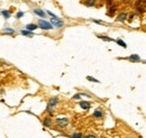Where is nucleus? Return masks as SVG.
Wrapping results in <instances>:
<instances>
[{"label": "nucleus", "mask_w": 146, "mask_h": 138, "mask_svg": "<svg viewBox=\"0 0 146 138\" xmlns=\"http://www.w3.org/2000/svg\"><path fill=\"white\" fill-rule=\"evenodd\" d=\"M57 102H59V98L57 97H53L50 99V101H48V104H47V111L52 115V111L55 109V106L57 104Z\"/></svg>", "instance_id": "f257e3e1"}, {"label": "nucleus", "mask_w": 146, "mask_h": 138, "mask_svg": "<svg viewBox=\"0 0 146 138\" xmlns=\"http://www.w3.org/2000/svg\"><path fill=\"white\" fill-rule=\"evenodd\" d=\"M38 27L42 28V29H44V31H50L52 28H54V26L52 25L51 23L44 20V19H39L38 20Z\"/></svg>", "instance_id": "f03ea898"}, {"label": "nucleus", "mask_w": 146, "mask_h": 138, "mask_svg": "<svg viewBox=\"0 0 146 138\" xmlns=\"http://www.w3.org/2000/svg\"><path fill=\"white\" fill-rule=\"evenodd\" d=\"M56 123L60 128H65L69 123V119L67 118H57L56 119Z\"/></svg>", "instance_id": "7ed1b4c3"}, {"label": "nucleus", "mask_w": 146, "mask_h": 138, "mask_svg": "<svg viewBox=\"0 0 146 138\" xmlns=\"http://www.w3.org/2000/svg\"><path fill=\"white\" fill-rule=\"evenodd\" d=\"M51 24L54 26V27H56V28H61V27H63V25H64L63 20H61L59 17L57 18H52L51 19Z\"/></svg>", "instance_id": "20e7f679"}, {"label": "nucleus", "mask_w": 146, "mask_h": 138, "mask_svg": "<svg viewBox=\"0 0 146 138\" xmlns=\"http://www.w3.org/2000/svg\"><path fill=\"white\" fill-rule=\"evenodd\" d=\"M136 9L137 12H139V14H143L145 11V2L143 0H138L136 2Z\"/></svg>", "instance_id": "39448f33"}, {"label": "nucleus", "mask_w": 146, "mask_h": 138, "mask_svg": "<svg viewBox=\"0 0 146 138\" xmlns=\"http://www.w3.org/2000/svg\"><path fill=\"white\" fill-rule=\"evenodd\" d=\"M128 60L131 62H141L142 61V58L137 54H133V55H130V56L128 57Z\"/></svg>", "instance_id": "423d86ee"}, {"label": "nucleus", "mask_w": 146, "mask_h": 138, "mask_svg": "<svg viewBox=\"0 0 146 138\" xmlns=\"http://www.w3.org/2000/svg\"><path fill=\"white\" fill-rule=\"evenodd\" d=\"M80 107L83 110H88V109H90V103L88 101H80Z\"/></svg>", "instance_id": "0eeeda50"}, {"label": "nucleus", "mask_w": 146, "mask_h": 138, "mask_svg": "<svg viewBox=\"0 0 146 138\" xmlns=\"http://www.w3.org/2000/svg\"><path fill=\"white\" fill-rule=\"evenodd\" d=\"M34 14L35 15H37V16H39L40 18H45V12L42 10V9H34Z\"/></svg>", "instance_id": "6e6552de"}, {"label": "nucleus", "mask_w": 146, "mask_h": 138, "mask_svg": "<svg viewBox=\"0 0 146 138\" xmlns=\"http://www.w3.org/2000/svg\"><path fill=\"white\" fill-rule=\"evenodd\" d=\"M127 18V14L126 12H121V14H119L118 15V17H117V21H125Z\"/></svg>", "instance_id": "1a4fd4ad"}, {"label": "nucleus", "mask_w": 146, "mask_h": 138, "mask_svg": "<svg viewBox=\"0 0 146 138\" xmlns=\"http://www.w3.org/2000/svg\"><path fill=\"white\" fill-rule=\"evenodd\" d=\"M38 28V25H35V24H28V25H26V29L27 31H35V29H37Z\"/></svg>", "instance_id": "9d476101"}, {"label": "nucleus", "mask_w": 146, "mask_h": 138, "mask_svg": "<svg viewBox=\"0 0 146 138\" xmlns=\"http://www.w3.org/2000/svg\"><path fill=\"white\" fill-rule=\"evenodd\" d=\"M43 125L45 126V127H51L52 126V119L50 117H46L44 119V121H43Z\"/></svg>", "instance_id": "9b49d317"}, {"label": "nucleus", "mask_w": 146, "mask_h": 138, "mask_svg": "<svg viewBox=\"0 0 146 138\" xmlns=\"http://www.w3.org/2000/svg\"><path fill=\"white\" fill-rule=\"evenodd\" d=\"M117 11V6H111L110 8H109V11H108V15L109 16H114L115 15V12Z\"/></svg>", "instance_id": "f8f14e48"}, {"label": "nucleus", "mask_w": 146, "mask_h": 138, "mask_svg": "<svg viewBox=\"0 0 146 138\" xmlns=\"http://www.w3.org/2000/svg\"><path fill=\"white\" fill-rule=\"evenodd\" d=\"M2 33L9 34V35H14V34H15V29H12V28H4V29H2Z\"/></svg>", "instance_id": "ddd939ff"}, {"label": "nucleus", "mask_w": 146, "mask_h": 138, "mask_svg": "<svg viewBox=\"0 0 146 138\" xmlns=\"http://www.w3.org/2000/svg\"><path fill=\"white\" fill-rule=\"evenodd\" d=\"M84 5L87 7H93V6L96 5V0H87L86 2H84Z\"/></svg>", "instance_id": "4468645a"}, {"label": "nucleus", "mask_w": 146, "mask_h": 138, "mask_svg": "<svg viewBox=\"0 0 146 138\" xmlns=\"http://www.w3.org/2000/svg\"><path fill=\"white\" fill-rule=\"evenodd\" d=\"M20 33H21L23 35L27 36V37H33V36H34V34H33L32 31H27V29H26V31H21Z\"/></svg>", "instance_id": "2eb2a0df"}, {"label": "nucleus", "mask_w": 146, "mask_h": 138, "mask_svg": "<svg viewBox=\"0 0 146 138\" xmlns=\"http://www.w3.org/2000/svg\"><path fill=\"white\" fill-rule=\"evenodd\" d=\"M98 37L100 38V39H102V41H106V42H112L114 39L112 38H110V37H108V36H103V35H98Z\"/></svg>", "instance_id": "dca6fc26"}, {"label": "nucleus", "mask_w": 146, "mask_h": 138, "mask_svg": "<svg viewBox=\"0 0 146 138\" xmlns=\"http://www.w3.org/2000/svg\"><path fill=\"white\" fill-rule=\"evenodd\" d=\"M93 117H95V118H101V117H102V112H101L99 109H97L96 111L93 112Z\"/></svg>", "instance_id": "f3484780"}, {"label": "nucleus", "mask_w": 146, "mask_h": 138, "mask_svg": "<svg viewBox=\"0 0 146 138\" xmlns=\"http://www.w3.org/2000/svg\"><path fill=\"white\" fill-rule=\"evenodd\" d=\"M116 43L118 44L119 46H121V47H124V48H126L127 45H126V43L124 41H121V39H116Z\"/></svg>", "instance_id": "a211bd4d"}, {"label": "nucleus", "mask_w": 146, "mask_h": 138, "mask_svg": "<svg viewBox=\"0 0 146 138\" xmlns=\"http://www.w3.org/2000/svg\"><path fill=\"white\" fill-rule=\"evenodd\" d=\"M1 15L4 16L6 19H8V18H10V11H8V10H2V11H1Z\"/></svg>", "instance_id": "6ab92c4d"}, {"label": "nucleus", "mask_w": 146, "mask_h": 138, "mask_svg": "<svg viewBox=\"0 0 146 138\" xmlns=\"http://www.w3.org/2000/svg\"><path fill=\"white\" fill-rule=\"evenodd\" d=\"M87 80H89L91 82H96V83H100L99 80H97V79H95V77H87Z\"/></svg>", "instance_id": "aec40b11"}, {"label": "nucleus", "mask_w": 146, "mask_h": 138, "mask_svg": "<svg viewBox=\"0 0 146 138\" xmlns=\"http://www.w3.org/2000/svg\"><path fill=\"white\" fill-rule=\"evenodd\" d=\"M71 137L72 138H82V134L81 133H74Z\"/></svg>", "instance_id": "412c9836"}, {"label": "nucleus", "mask_w": 146, "mask_h": 138, "mask_svg": "<svg viewBox=\"0 0 146 138\" xmlns=\"http://www.w3.org/2000/svg\"><path fill=\"white\" fill-rule=\"evenodd\" d=\"M23 16H24V12H23V11H18L17 15H16V18H17V19H20Z\"/></svg>", "instance_id": "4be33fe9"}, {"label": "nucleus", "mask_w": 146, "mask_h": 138, "mask_svg": "<svg viewBox=\"0 0 146 138\" xmlns=\"http://www.w3.org/2000/svg\"><path fill=\"white\" fill-rule=\"evenodd\" d=\"M72 99H73V100H80V99H81V94H80V93H78V94H74V96L72 97Z\"/></svg>", "instance_id": "5701e85b"}, {"label": "nucleus", "mask_w": 146, "mask_h": 138, "mask_svg": "<svg viewBox=\"0 0 146 138\" xmlns=\"http://www.w3.org/2000/svg\"><path fill=\"white\" fill-rule=\"evenodd\" d=\"M46 14H47V15H50V16H52L53 18H57V16L54 15V14H53V12H51V11H46Z\"/></svg>", "instance_id": "b1692460"}, {"label": "nucleus", "mask_w": 146, "mask_h": 138, "mask_svg": "<svg viewBox=\"0 0 146 138\" xmlns=\"http://www.w3.org/2000/svg\"><path fill=\"white\" fill-rule=\"evenodd\" d=\"M84 138H97V137L95 136V135H87Z\"/></svg>", "instance_id": "393cba45"}, {"label": "nucleus", "mask_w": 146, "mask_h": 138, "mask_svg": "<svg viewBox=\"0 0 146 138\" xmlns=\"http://www.w3.org/2000/svg\"><path fill=\"white\" fill-rule=\"evenodd\" d=\"M92 21H93V23H97V24H103L101 20H96V19H92Z\"/></svg>", "instance_id": "a878e982"}, {"label": "nucleus", "mask_w": 146, "mask_h": 138, "mask_svg": "<svg viewBox=\"0 0 146 138\" xmlns=\"http://www.w3.org/2000/svg\"><path fill=\"white\" fill-rule=\"evenodd\" d=\"M134 17H135V14H131V15H130V18H129V21L133 20V19H134Z\"/></svg>", "instance_id": "bb28decb"}, {"label": "nucleus", "mask_w": 146, "mask_h": 138, "mask_svg": "<svg viewBox=\"0 0 146 138\" xmlns=\"http://www.w3.org/2000/svg\"><path fill=\"white\" fill-rule=\"evenodd\" d=\"M143 62H144V63H145V64H146V61H143Z\"/></svg>", "instance_id": "cd10ccee"}]
</instances>
